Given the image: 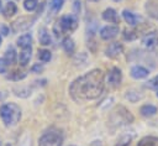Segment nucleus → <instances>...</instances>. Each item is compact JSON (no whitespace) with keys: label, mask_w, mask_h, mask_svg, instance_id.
Segmentation results:
<instances>
[{"label":"nucleus","mask_w":158,"mask_h":146,"mask_svg":"<svg viewBox=\"0 0 158 146\" xmlns=\"http://www.w3.org/2000/svg\"><path fill=\"white\" fill-rule=\"evenodd\" d=\"M105 85V75L101 69L95 68L78 77L69 85V94L75 101L98 99Z\"/></svg>","instance_id":"f257e3e1"},{"label":"nucleus","mask_w":158,"mask_h":146,"mask_svg":"<svg viewBox=\"0 0 158 146\" xmlns=\"http://www.w3.org/2000/svg\"><path fill=\"white\" fill-rule=\"evenodd\" d=\"M0 118L5 126H16L21 120V109L16 103H4L0 106Z\"/></svg>","instance_id":"f03ea898"},{"label":"nucleus","mask_w":158,"mask_h":146,"mask_svg":"<svg viewBox=\"0 0 158 146\" xmlns=\"http://www.w3.org/2000/svg\"><path fill=\"white\" fill-rule=\"evenodd\" d=\"M64 135L57 127H49L38 139V146H63Z\"/></svg>","instance_id":"7ed1b4c3"},{"label":"nucleus","mask_w":158,"mask_h":146,"mask_svg":"<svg viewBox=\"0 0 158 146\" xmlns=\"http://www.w3.org/2000/svg\"><path fill=\"white\" fill-rule=\"evenodd\" d=\"M111 120L112 122H115L116 125H121V124H131L133 121V115L130 113V110H127L125 106L118 105L114 109L112 115H111Z\"/></svg>","instance_id":"20e7f679"},{"label":"nucleus","mask_w":158,"mask_h":146,"mask_svg":"<svg viewBox=\"0 0 158 146\" xmlns=\"http://www.w3.org/2000/svg\"><path fill=\"white\" fill-rule=\"evenodd\" d=\"M62 32H72L78 27V17L74 14H65L57 24Z\"/></svg>","instance_id":"39448f33"},{"label":"nucleus","mask_w":158,"mask_h":146,"mask_svg":"<svg viewBox=\"0 0 158 146\" xmlns=\"http://www.w3.org/2000/svg\"><path fill=\"white\" fill-rule=\"evenodd\" d=\"M106 80L111 87H118L122 82V71L118 67H112L107 72Z\"/></svg>","instance_id":"423d86ee"},{"label":"nucleus","mask_w":158,"mask_h":146,"mask_svg":"<svg viewBox=\"0 0 158 146\" xmlns=\"http://www.w3.org/2000/svg\"><path fill=\"white\" fill-rule=\"evenodd\" d=\"M118 33H120V28H118V26H116V25H107V26H104V27L100 30V37H101V40H104V41L112 40V38H115Z\"/></svg>","instance_id":"0eeeda50"},{"label":"nucleus","mask_w":158,"mask_h":146,"mask_svg":"<svg viewBox=\"0 0 158 146\" xmlns=\"http://www.w3.org/2000/svg\"><path fill=\"white\" fill-rule=\"evenodd\" d=\"M142 45L147 49H153L154 47L158 46V31H152L148 32L143 38H142Z\"/></svg>","instance_id":"6e6552de"},{"label":"nucleus","mask_w":158,"mask_h":146,"mask_svg":"<svg viewBox=\"0 0 158 146\" xmlns=\"http://www.w3.org/2000/svg\"><path fill=\"white\" fill-rule=\"evenodd\" d=\"M123 52V46L120 42H112L105 48V54L109 58H116Z\"/></svg>","instance_id":"1a4fd4ad"},{"label":"nucleus","mask_w":158,"mask_h":146,"mask_svg":"<svg viewBox=\"0 0 158 146\" xmlns=\"http://www.w3.org/2000/svg\"><path fill=\"white\" fill-rule=\"evenodd\" d=\"M130 74H131V77H132L133 79H143V78L148 77L149 71H148L146 67H143V66L136 64V66H133V67L131 68Z\"/></svg>","instance_id":"9d476101"},{"label":"nucleus","mask_w":158,"mask_h":146,"mask_svg":"<svg viewBox=\"0 0 158 146\" xmlns=\"http://www.w3.org/2000/svg\"><path fill=\"white\" fill-rule=\"evenodd\" d=\"M101 17H102V20L106 21V22L118 24V15H117L116 10L112 9V7H109V9L104 10L102 14H101Z\"/></svg>","instance_id":"9b49d317"},{"label":"nucleus","mask_w":158,"mask_h":146,"mask_svg":"<svg viewBox=\"0 0 158 146\" xmlns=\"http://www.w3.org/2000/svg\"><path fill=\"white\" fill-rule=\"evenodd\" d=\"M122 17L126 21V24H128L130 26H136L142 20L141 16H138V15H136L132 11H128V10H123L122 11Z\"/></svg>","instance_id":"f8f14e48"},{"label":"nucleus","mask_w":158,"mask_h":146,"mask_svg":"<svg viewBox=\"0 0 158 146\" xmlns=\"http://www.w3.org/2000/svg\"><path fill=\"white\" fill-rule=\"evenodd\" d=\"M158 113V108L152 104H144L139 108V114L144 118H152Z\"/></svg>","instance_id":"ddd939ff"},{"label":"nucleus","mask_w":158,"mask_h":146,"mask_svg":"<svg viewBox=\"0 0 158 146\" xmlns=\"http://www.w3.org/2000/svg\"><path fill=\"white\" fill-rule=\"evenodd\" d=\"M31 57H32V47H30V48H23V49L20 52V54H19V63H20V66L26 67V66L30 63Z\"/></svg>","instance_id":"4468645a"},{"label":"nucleus","mask_w":158,"mask_h":146,"mask_svg":"<svg viewBox=\"0 0 158 146\" xmlns=\"http://www.w3.org/2000/svg\"><path fill=\"white\" fill-rule=\"evenodd\" d=\"M38 41L42 46H48L51 45L52 42V38H51V35L48 32V30L46 27H41L38 30Z\"/></svg>","instance_id":"2eb2a0df"},{"label":"nucleus","mask_w":158,"mask_h":146,"mask_svg":"<svg viewBox=\"0 0 158 146\" xmlns=\"http://www.w3.org/2000/svg\"><path fill=\"white\" fill-rule=\"evenodd\" d=\"M16 43L22 49L23 48H30L32 46V36H31V33H23V35H21L16 40Z\"/></svg>","instance_id":"dca6fc26"},{"label":"nucleus","mask_w":158,"mask_h":146,"mask_svg":"<svg viewBox=\"0 0 158 146\" xmlns=\"http://www.w3.org/2000/svg\"><path fill=\"white\" fill-rule=\"evenodd\" d=\"M125 98L131 103H137L138 100H141L143 98V94L136 89H128L125 92Z\"/></svg>","instance_id":"f3484780"},{"label":"nucleus","mask_w":158,"mask_h":146,"mask_svg":"<svg viewBox=\"0 0 158 146\" xmlns=\"http://www.w3.org/2000/svg\"><path fill=\"white\" fill-rule=\"evenodd\" d=\"M62 48L64 49V52H65L67 54H73L74 51H75V43H74L73 38L65 37V38L62 41Z\"/></svg>","instance_id":"a211bd4d"},{"label":"nucleus","mask_w":158,"mask_h":146,"mask_svg":"<svg viewBox=\"0 0 158 146\" xmlns=\"http://www.w3.org/2000/svg\"><path fill=\"white\" fill-rule=\"evenodd\" d=\"M4 58H5V61L9 63V64H14V63H16V59H17V53H16V51H15V48L14 47H7L6 48V51H5V53H4Z\"/></svg>","instance_id":"6ab92c4d"},{"label":"nucleus","mask_w":158,"mask_h":146,"mask_svg":"<svg viewBox=\"0 0 158 146\" xmlns=\"http://www.w3.org/2000/svg\"><path fill=\"white\" fill-rule=\"evenodd\" d=\"M16 12H17V6H16V4L14 1H9L5 5L4 10H2V14H4L5 17H12Z\"/></svg>","instance_id":"aec40b11"},{"label":"nucleus","mask_w":158,"mask_h":146,"mask_svg":"<svg viewBox=\"0 0 158 146\" xmlns=\"http://www.w3.org/2000/svg\"><path fill=\"white\" fill-rule=\"evenodd\" d=\"M137 146H158V137H156V136H144L138 141Z\"/></svg>","instance_id":"412c9836"},{"label":"nucleus","mask_w":158,"mask_h":146,"mask_svg":"<svg viewBox=\"0 0 158 146\" xmlns=\"http://www.w3.org/2000/svg\"><path fill=\"white\" fill-rule=\"evenodd\" d=\"M12 92L15 93L16 97H20V98H27L28 95H31V88L30 87H14L12 88Z\"/></svg>","instance_id":"4be33fe9"},{"label":"nucleus","mask_w":158,"mask_h":146,"mask_svg":"<svg viewBox=\"0 0 158 146\" xmlns=\"http://www.w3.org/2000/svg\"><path fill=\"white\" fill-rule=\"evenodd\" d=\"M26 75H27L26 72H22V71H14V72H10V74H7L6 78L10 79V80H14V82H19V80L26 78Z\"/></svg>","instance_id":"5701e85b"},{"label":"nucleus","mask_w":158,"mask_h":146,"mask_svg":"<svg viewBox=\"0 0 158 146\" xmlns=\"http://www.w3.org/2000/svg\"><path fill=\"white\" fill-rule=\"evenodd\" d=\"M63 4H64V0H51L49 2V9L53 14L56 12H59L60 9L63 7Z\"/></svg>","instance_id":"b1692460"},{"label":"nucleus","mask_w":158,"mask_h":146,"mask_svg":"<svg viewBox=\"0 0 158 146\" xmlns=\"http://www.w3.org/2000/svg\"><path fill=\"white\" fill-rule=\"evenodd\" d=\"M38 58H40L41 62L46 63V62H49V61H51L52 54H51V52H49L48 49L42 48V49H38Z\"/></svg>","instance_id":"393cba45"},{"label":"nucleus","mask_w":158,"mask_h":146,"mask_svg":"<svg viewBox=\"0 0 158 146\" xmlns=\"http://www.w3.org/2000/svg\"><path fill=\"white\" fill-rule=\"evenodd\" d=\"M38 5V0H25L23 1V9L28 12L33 11Z\"/></svg>","instance_id":"a878e982"},{"label":"nucleus","mask_w":158,"mask_h":146,"mask_svg":"<svg viewBox=\"0 0 158 146\" xmlns=\"http://www.w3.org/2000/svg\"><path fill=\"white\" fill-rule=\"evenodd\" d=\"M146 87L149 88V89H154V90H158V75L151 78L148 82H146Z\"/></svg>","instance_id":"bb28decb"},{"label":"nucleus","mask_w":158,"mask_h":146,"mask_svg":"<svg viewBox=\"0 0 158 146\" xmlns=\"http://www.w3.org/2000/svg\"><path fill=\"white\" fill-rule=\"evenodd\" d=\"M131 140H132V137H131V136H128V135L122 136V137L116 142V145H115V146H130Z\"/></svg>","instance_id":"cd10ccee"},{"label":"nucleus","mask_w":158,"mask_h":146,"mask_svg":"<svg viewBox=\"0 0 158 146\" xmlns=\"http://www.w3.org/2000/svg\"><path fill=\"white\" fill-rule=\"evenodd\" d=\"M86 33L89 37H94V35L96 33V24L95 22H91L86 26Z\"/></svg>","instance_id":"c85d7f7f"},{"label":"nucleus","mask_w":158,"mask_h":146,"mask_svg":"<svg viewBox=\"0 0 158 146\" xmlns=\"http://www.w3.org/2000/svg\"><path fill=\"white\" fill-rule=\"evenodd\" d=\"M136 37H137V35L133 31H128V30L123 31V38L126 41H133V40H136Z\"/></svg>","instance_id":"c756f323"},{"label":"nucleus","mask_w":158,"mask_h":146,"mask_svg":"<svg viewBox=\"0 0 158 146\" xmlns=\"http://www.w3.org/2000/svg\"><path fill=\"white\" fill-rule=\"evenodd\" d=\"M10 64L5 61V58L2 57V58H0V73H5L6 71H7V67H9Z\"/></svg>","instance_id":"7c9ffc66"},{"label":"nucleus","mask_w":158,"mask_h":146,"mask_svg":"<svg viewBox=\"0 0 158 146\" xmlns=\"http://www.w3.org/2000/svg\"><path fill=\"white\" fill-rule=\"evenodd\" d=\"M31 72L32 73H41V72H43V66L41 63H36L31 67Z\"/></svg>","instance_id":"2f4dec72"},{"label":"nucleus","mask_w":158,"mask_h":146,"mask_svg":"<svg viewBox=\"0 0 158 146\" xmlns=\"http://www.w3.org/2000/svg\"><path fill=\"white\" fill-rule=\"evenodd\" d=\"M9 32H10V28H9L6 25H0V33H1L2 36H7Z\"/></svg>","instance_id":"473e14b6"},{"label":"nucleus","mask_w":158,"mask_h":146,"mask_svg":"<svg viewBox=\"0 0 158 146\" xmlns=\"http://www.w3.org/2000/svg\"><path fill=\"white\" fill-rule=\"evenodd\" d=\"M73 7H74V15H78L79 14V11H80V1L79 0H75L74 1V5H73Z\"/></svg>","instance_id":"72a5a7b5"},{"label":"nucleus","mask_w":158,"mask_h":146,"mask_svg":"<svg viewBox=\"0 0 158 146\" xmlns=\"http://www.w3.org/2000/svg\"><path fill=\"white\" fill-rule=\"evenodd\" d=\"M89 146H102V142L100 140H94Z\"/></svg>","instance_id":"f704fd0d"},{"label":"nucleus","mask_w":158,"mask_h":146,"mask_svg":"<svg viewBox=\"0 0 158 146\" xmlns=\"http://www.w3.org/2000/svg\"><path fill=\"white\" fill-rule=\"evenodd\" d=\"M1 43H2V37H1V35H0V46H1Z\"/></svg>","instance_id":"c9c22d12"},{"label":"nucleus","mask_w":158,"mask_h":146,"mask_svg":"<svg viewBox=\"0 0 158 146\" xmlns=\"http://www.w3.org/2000/svg\"><path fill=\"white\" fill-rule=\"evenodd\" d=\"M89 1H91V2H96V1H100V0H89Z\"/></svg>","instance_id":"e433bc0d"},{"label":"nucleus","mask_w":158,"mask_h":146,"mask_svg":"<svg viewBox=\"0 0 158 146\" xmlns=\"http://www.w3.org/2000/svg\"><path fill=\"white\" fill-rule=\"evenodd\" d=\"M5 146H12V145H11V144H6Z\"/></svg>","instance_id":"4c0bfd02"},{"label":"nucleus","mask_w":158,"mask_h":146,"mask_svg":"<svg viewBox=\"0 0 158 146\" xmlns=\"http://www.w3.org/2000/svg\"><path fill=\"white\" fill-rule=\"evenodd\" d=\"M156 97H157V98H158V90H157V93H156Z\"/></svg>","instance_id":"58836bf2"},{"label":"nucleus","mask_w":158,"mask_h":146,"mask_svg":"<svg viewBox=\"0 0 158 146\" xmlns=\"http://www.w3.org/2000/svg\"><path fill=\"white\" fill-rule=\"evenodd\" d=\"M1 5H2V4H1V0H0V9H1Z\"/></svg>","instance_id":"ea45409f"},{"label":"nucleus","mask_w":158,"mask_h":146,"mask_svg":"<svg viewBox=\"0 0 158 146\" xmlns=\"http://www.w3.org/2000/svg\"><path fill=\"white\" fill-rule=\"evenodd\" d=\"M114 1H116V2H118V1H121V0H114Z\"/></svg>","instance_id":"a19ab883"},{"label":"nucleus","mask_w":158,"mask_h":146,"mask_svg":"<svg viewBox=\"0 0 158 146\" xmlns=\"http://www.w3.org/2000/svg\"><path fill=\"white\" fill-rule=\"evenodd\" d=\"M0 146H1V142H0Z\"/></svg>","instance_id":"79ce46f5"},{"label":"nucleus","mask_w":158,"mask_h":146,"mask_svg":"<svg viewBox=\"0 0 158 146\" xmlns=\"http://www.w3.org/2000/svg\"><path fill=\"white\" fill-rule=\"evenodd\" d=\"M70 146H74V145H70Z\"/></svg>","instance_id":"37998d69"},{"label":"nucleus","mask_w":158,"mask_h":146,"mask_svg":"<svg viewBox=\"0 0 158 146\" xmlns=\"http://www.w3.org/2000/svg\"><path fill=\"white\" fill-rule=\"evenodd\" d=\"M157 17H158V16H157Z\"/></svg>","instance_id":"c03bdc74"}]
</instances>
